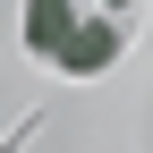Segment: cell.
<instances>
[{"label": "cell", "mask_w": 153, "mask_h": 153, "mask_svg": "<svg viewBox=\"0 0 153 153\" xmlns=\"http://www.w3.org/2000/svg\"><path fill=\"white\" fill-rule=\"evenodd\" d=\"M128 9L136 0H26V43L68 76H102L128 43Z\"/></svg>", "instance_id": "obj_1"}]
</instances>
